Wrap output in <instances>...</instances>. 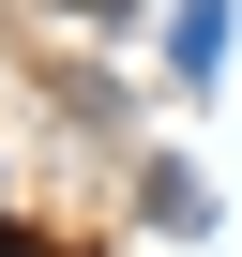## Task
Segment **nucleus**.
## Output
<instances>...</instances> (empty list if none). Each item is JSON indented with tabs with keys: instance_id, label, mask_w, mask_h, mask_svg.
Instances as JSON below:
<instances>
[{
	"instance_id": "obj_1",
	"label": "nucleus",
	"mask_w": 242,
	"mask_h": 257,
	"mask_svg": "<svg viewBox=\"0 0 242 257\" xmlns=\"http://www.w3.org/2000/svg\"><path fill=\"white\" fill-rule=\"evenodd\" d=\"M167 46H182V76H212V61H227V0H182V31H167Z\"/></svg>"
}]
</instances>
